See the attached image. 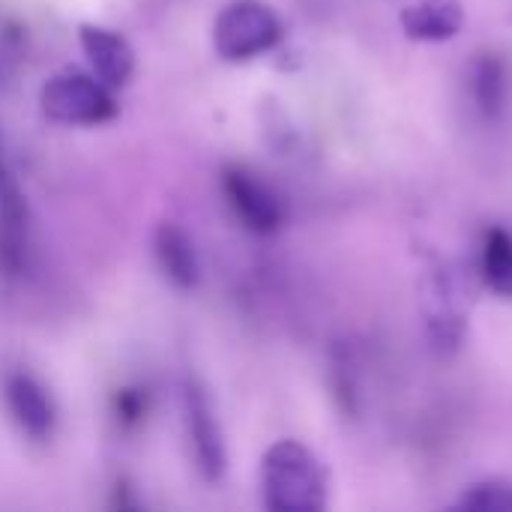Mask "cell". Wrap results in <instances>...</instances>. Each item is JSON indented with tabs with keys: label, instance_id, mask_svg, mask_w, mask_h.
<instances>
[{
	"label": "cell",
	"instance_id": "ba28073f",
	"mask_svg": "<svg viewBox=\"0 0 512 512\" xmlns=\"http://www.w3.org/2000/svg\"><path fill=\"white\" fill-rule=\"evenodd\" d=\"M465 24V9L459 0H420L405 6L402 30L417 42H447Z\"/></svg>",
	"mask_w": 512,
	"mask_h": 512
},
{
	"label": "cell",
	"instance_id": "7c38bea8",
	"mask_svg": "<svg viewBox=\"0 0 512 512\" xmlns=\"http://www.w3.org/2000/svg\"><path fill=\"white\" fill-rule=\"evenodd\" d=\"M477 99L483 105L486 114H498L501 105H504V96H507V75H504V66L495 60V57H486L477 69Z\"/></svg>",
	"mask_w": 512,
	"mask_h": 512
},
{
	"label": "cell",
	"instance_id": "8992f818",
	"mask_svg": "<svg viewBox=\"0 0 512 512\" xmlns=\"http://www.w3.org/2000/svg\"><path fill=\"white\" fill-rule=\"evenodd\" d=\"M81 48L90 60L93 75L105 84V87H123L132 72H135V51L132 45L108 30V27H96V24H81Z\"/></svg>",
	"mask_w": 512,
	"mask_h": 512
},
{
	"label": "cell",
	"instance_id": "8fae6325",
	"mask_svg": "<svg viewBox=\"0 0 512 512\" xmlns=\"http://www.w3.org/2000/svg\"><path fill=\"white\" fill-rule=\"evenodd\" d=\"M459 507L477 512H512V483H504V480L477 483L462 495Z\"/></svg>",
	"mask_w": 512,
	"mask_h": 512
},
{
	"label": "cell",
	"instance_id": "7a4b0ae2",
	"mask_svg": "<svg viewBox=\"0 0 512 512\" xmlns=\"http://www.w3.org/2000/svg\"><path fill=\"white\" fill-rule=\"evenodd\" d=\"M279 39L282 21L276 9L264 0H231L213 24L216 54L228 63L255 60L276 48Z\"/></svg>",
	"mask_w": 512,
	"mask_h": 512
},
{
	"label": "cell",
	"instance_id": "5b68a950",
	"mask_svg": "<svg viewBox=\"0 0 512 512\" xmlns=\"http://www.w3.org/2000/svg\"><path fill=\"white\" fill-rule=\"evenodd\" d=\"M222 189L228 195L231 210L237 213V219L249 231L273 234L282 225V204H279V198L261 180H255V174H249L243 168H225Z\"/></svg>",
	"mask_w": 512,
	"mask_h": 512
},
{
	"label": "cell",
	"instance_id": "52a82bcc",
	"mask_svg": "<svg viewBox=\"0 0 512 512\" xmlns=\"http://www.w3.org/2000/svg\"><path fill=\"white\" fill-rule=\"evenodd\" d=\"M6 405L12 420L33 441H45L54 432V405L42 384L24 372L6 378Z\"/></svg>",
	"mask_w": 512,
	"mask_h": 512
},
{
	"label": "cell",
	"instance_id": "6da1fadb",
	"mask_svg": "<svg viewBox=\"0 0 512 512\" xmlns=\"http://www.w3.org/2000/svg\"><path fill=\"white\" fill-rule=\"evenodd\" d=\"M264 504L273 512H315L327 507V474L300 441H279L261 462Z\"/></svg>",
	"mask_w": 512,
	"mask_h": 512
},
{
	"label": "cell",
	"instance_id": "3957f363",
	"mask_svg": "<svg viewBox=\"0 0 512 512\" xmlns=\"http://www.w3.org/2000/svg\"><path fill=\"white\" fill-rule=\"evenodd\" d=\"M39 102L45 117L66 126H99L117 114L111 87H105L96 75H81V72L54 75L42 87Z\"/></svg>",
	"mask_w": 512,
	"mask_h": 512
},
{
	"label": "cell",
	"instance_id": "277c9868",
	"mask_svg": "<svg viewBox=\"0 0 512 512\" xmlns=\"http://www.w3.org/2000/svg\"><path fill=\"white\" fill-rule=\"evenodd\" d=\"M183 405H186V432H189V447H192L195 465L204 480L216 483L225 474L228 459H225V441H222L219 423L213 417L210 399L198 384H189Z\"/></svg>",
	"mask_w": 512,
	"mask_h": 512
},
{
	"label": "cell",
	"instance_id": "4fadbf2b",
	"mask_svg": "<svg viewBox=\"0 0 512 512\" xmlns=\"http://www.w3.org/2000/svg\"><path fill=\"white\" fill-rule=\"evenodd\" d=\"M114 411L123 426H135L147 414V396L141 390H120L114 396Z\"/></svg>",
	"mask_w": 512,
	"mask_h": 512
},
{
	"label": "cell",
	"instance_id": "9c48e42d",
	"mask_svg": "<svg viewBox=\"0 0 512 512\" xmlns=\"http://www.w3.org/2000/svg\"><path fill=\"white\" fill-rule=\"evenodd\" d=\"M159 267L165 270V276L180 285V288H192L198 282V258H195V246L186 237L183 228L162 222L156 228V240H153Z\"/></svg>",
	"mask_w": 512,
	"mask_h": 512
},
{
	"label": "cell",
	"instance_id": "30bf717a",
	"mask_svg": "<svg viewBox=\"0 0 512 512\" xmlns=\"http://www.w3.org/2000/svg\"><path fill=\"white\" fill-rule=\"evenodd\" d=\"M483 276H486V285L495 294L512 297V237L504 228H492L486 234V246H483Z\"/></svg>",
	"mask_w": 512,
	"mask_h": 512
}]
</instances>
